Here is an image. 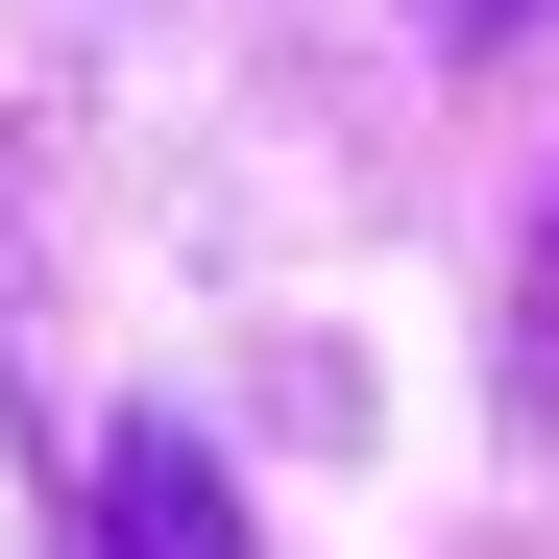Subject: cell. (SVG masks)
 <instances>
[{"label": "cell", "instance_id": "1", "mask_svg": "<svg viewBox=\"0 0 559 559\" xmlns=\"http://www.w3.org/2000/svg\"><path fill=\"white\" fill-rule=\"evenodd\" d=\"M98 559H267L195 414H122V438H98Z\"/></svg>", "mask_w": 559, "mask_h": 559}, {"label": "cell", "instance_id": "2", "mask_svg": "<svg viewBox=\"0 0 559 559\" xmlns=\"http://www.w3.org/2000/svg\"><path fill=\"white\" fill-rule=\"evenodd\" d=\"M438 25H535V0H438Z\"/></svg>", "mask_w": 559, "mask_h": 559}]
</instances>
